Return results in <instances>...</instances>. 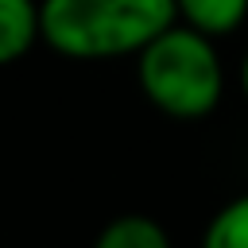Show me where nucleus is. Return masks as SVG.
Wrapping results in <instances>:
<instances>
[{"instance_id": "1", "label": "nucleus", "mask_w": 248, "mask_h": 248, "mask_svg": "<svg viewBox=\"0 0 248 248\" xmlns=\"http://www.w3.org/2000/svg\"><path fill=\"white\" fill-rule=\"evenodd\" d=\"M174 19V0H39V46L66 62H132Z\"/></svg>"}, {"instance_id": "2", "label": "nucleus", "mask_w": 248, "mask_h": 248, "mask_svg": "<svg viewBox=\"0 0 248 248\" xmlns=\"http://www.w3.org/2000/svg\"><path fill=\"white\" fill-rule=\"evenodd\" d=\"M140 97L167 120L194 124L221 108L229 89V70L221 58V43L186 27H163L136 58H132Z\"/></svg>"}, {"instance_id": "3", "label": "nucleus", "mask_w": 248, "mask_h": 248, "mask_svg": "<svg viewBox=\"0 0 248 248\" xmlns=\"http://www.w3.org/2000/svg\"><path fill=\"white\" fill-rule=\"evenodd\" d=\"M89 248H174V236L155 213L124 209L97 229Z\"/></svg>"}, {"instance_id": "4", "label": "nucleus", "mask_w": 248, "mask_h": 248, "mask_svg": "<svg viewBox=\"0 0 248 248\" xmlns=\"http://www.w3.org/2000/svg\"><path fill=\"white\" fill-rule=\"evenodd\" d=\"M178 23L225 43L248 23V0H174Z\"/></svg>"}, {"instance_id": "5", "label": "nucleus", "mask_w": 248, "mask_h": 248, "mask_svg": "<svg viewBox=\"0 0 248 248\" xmlns=\"http://www.w3.org/2000/svg\"><path fill=\"white\" fill-rule=\"evenodd\" d=\"M39 46V0H0V70Z\"/></svg>"}, {"instance_id": "6", "label": "nucleus", "mask_w": 248, "mask_h": 248, "mask_svg": "<svg viewBox=\"0 0 248 248\" xmlns=\"http://www.w3.org/2000/svg\"><path fill=\"white\" fill-rule=\"evenodd\" d=\"M198 248H248V190L232 194L209 213Z\"/></svg>"}, {"instance_id": "7", "label": "nucleus", "mask_w": 248, "mask_h": 248, "mask_svg": "<svg viewBox=\"0 0 248 248\" xmlns=\"http://www.w3.org/2000/svg\"><path fill=\"white\" fill-rule=\"evenodd\" d=\"M236 93H240L244 105H248V46H244V54H240V62H236Z\"/></svg>"}]
</instances>
